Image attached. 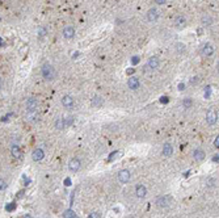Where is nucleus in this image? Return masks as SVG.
Segmentation results:
<instances>
[{
	"instance_id": "1",
	"label": "nucleus",
	"mask_w": 219,
	"mask_h": 218,
	"mask_svg": "<svg viewBox=\"0 0 219 218\" xmlns=\"http://www.w3.org/2000/svg\"><path fill=\"white\" fill-rule=\"evenodd\" d=\"M42 76L45 78L46 80H53L55 76V72H54V68L51 67V65H43L42 66Z\"/></svg>"
},
{
	"instance_id": "2",
	"label": "nucleus",
	"mask_w": 219,
	"mask_h": 218,
	"mask_svg": "<svg viewBox=\"0 0 219 218\" xmlns=\"http://www.w3.org/2000/svg\"><path fill=\"white\" fill-rule=\"evenodd\" d=\"M38 108V100L34 97H30L26 101V109H28V113H36Z\"/></svg>"
},
{
	"instance_id": "3",
	"label": "nucleus",
	"mask_w": 219,
	"mask_h": 218,
	"mask_svg": "<svg viewBox=\"0 0 219 218\" xmlns=\"http://www.w3.org/2000/svg\"><path fill=\"white\" fill-rule=\"evenodd\" d=\"M171 201H172V198L169 196H160V197L156 198V205L162 208H167L168 205L171 204Z\"/></svg>"
},
{
	"instance_id": "4",
	"label": "nucleus",
	"mask_w": 219,
	"mask_h": 218,
	"mask_svg": "<svg viewBox=\"0 0 219 218\" xmlns=\"http://www.w3.org/2000/svg\"><path fill=\"white\" fill-rule=\"evenodd\" d=\"M206 121H207L209 125H214L218 122V113H216L215 111H213V109H210V111L207 112V114H206Z\"/></svg>"
},
{
	"instance_id": "5",
	"label": "nucleus",
	"mask_w": 219,
	"mask_h": 218,
	"mask_svg": "<svg viewBox=\"0 0 219 218\" xmlns=\"http://www.w3.org/2000/svg\"><path fill=\"white\" fill-rule=\"evenodd\" d=\"M131 177V173L129 172L127 170H121L120 172H118V180L122 183V184H126L129 180H130Z\"/></svg>"
},
{
	"instance_id": "6",
	"label": "nucleus",
	"mask_w": 219,
	"mask_h": 218,
	"mask_svg": "<svg viewBox=\"0 0 219 218\" xmlns=\"http://www.w3.org/2000/svg\"><path fill=\"white\" fill-rule=\"evenodd\" d=\"M157 17H159V12H157L156 8H151L150 11L147 12V20L150 21V23H154V21H156Z\"/></svg>"
},
{
	"instance_id": "7",
	"label": "nucleus",
	"mask_w": 219,
	"mask_h": 218,
	"mask_svg": "<svg viewBox=\"0 0 219 218\" xmlns=\"http://www.w3.org/2000/svg\"><path fill=\"white\" fill-rule=\"evenodd\" d=\"M74 36H75V30L72 26H66L63 29V37L66 40H71V38H74Z\"/></svg>"
},
{
	"instance_id": "8",
	"label": "nucleus",
	"mask_w": 219,
	"mask_h": 218,
	"mask_svg": "<svg viewBox=\"0 0 219 218\" xmlns=\"http://www.w3.org/2000/svg\"><path fill=\"white\" fill-rule=\"evenodd\" d=\"M127 85H129V88H131V89H138L139 85H140V82H139L138 78L131 76L130 79H129V82H127Z\"/></svg>"
},
{
	"instance_id": "9",
	"label": "nucleus",
	"mask_w": 219,
	"mask_h": 218,
	"mask_svg": "<svg viewBox=\"0 0 219 218\" xmlns=\"http://www.w3.org/2000/svg\"><path fill=\"white\" fill-rule=\"evenodd\" d=\"M68 168L70 171H72V172H76V171L80 170V160L79 159H71L68 163Z\"/></svg>"
},
{
	"instance_id": "10",
	"label": "nucleus",
	"mask_w": 219,
	"mask_h": 218,
	"mask_svg": "<svg viewBox=\"0 0 219 218\" xmlns=\"http://www.w3.org/2000/svg\"><path fill=\"white\" fill-rule=\"evenodd\" d=\"M135 195L139 198L146 197V195H147V188H146L144 185H137V188H135Z\"/></svg>"
},
{
	"instance_id": "11",
	"label": "nucleus",
	"mask_w": 219,
	"mask_h": 218,
	"mask_svg": "<svg viewBox=\"0 0 219 218\" xmlns=\"http://www.w3.org/2000/svg\"><path fill=\"white\" fill-rule=\"evenodd\" d=\"M43 156H45V154H43V151L41 150V149H36V150L33 151V154H31V158H33V160L34 162L42 160Z\"/></svg>"
},
{
	"instance_id": "12",
	"label": "nucleus",
	"mask_w": 219,
	"mask_h": 218,
	"mask_svg": "<svg viewBox=\"0 0 219 218\" xmlns=\"http://www.w3.org/2000/svg\"><path fill=\"white\" fill-rule=\"evenodd\" d=\"M202 54H203L205 57H210V55L214 54V47L210 43H206V45H203V47H202Z\"/></svg>"
},
{
	"instance_id": "13",
	"label": "nucleus",
	"mask_w": 219,
	"mask_h": 218,
	"mask_svg": "<svg viewBox=\"0 0 219 218\" xmlns=\"http://www.w3.org/2000/svg\"><path fill=\"white\" fill-rule=\"evenodd\" d=\"M185 24H186V20H185V17L181 16V14H180V16H177L176 19H175V26H176V28H179V29L184 28Z\"/></svg>"
},
{
	"instance_id": "14",
	"label": "nucleus",
	"mask_w": 219,
	"mask_h": 218,
	"mask_svg": "<svg viewBox=\"0 0 219 218\" xmlns=\"http://www.w3.org/2000/svg\"><path fill=\"white\" fill-rule=\"evenodd\" d=\"M147 67H150L151 70H155V68L159 67V59H157V57H151L147 62Z\"/></svg>"
},
{
	"instance_id": "15",
	"label": "nucleus",
	"mask_w": 219,
	"mask_h": 218,
	"mask_svg": "<svg viewBox=\"0 0 219 218\" xmlns=\"http://www.w3.org/2000/svg\"><path fill=\"white\" fill-rule=\"evenodd\" d=\"M173 154V147L171 143H164L163 146V155L164 156H171Z\"/></svg>"
},
{
	"instance_id": "16",
	"label": "nucleus",
	"mask_w": 219,
	"mask_h": 218,
	"mask_svg": "<svg viewBox=\"0 0 219 218\" xmlns=\"http://www.w3.org/2000/svg\"><path fill=\"white\" fill-rule=\"evenodd\" d=\"M193 156H194V159H196V160L202 162L203 159H205V153H203V151H202L201 149H197V150H194Z\"/></svg>"
},
{
	"instance_id": "17",
	"label": "nucleus",
	"mask_w": 219,
	"mask_h": 218,
	"mask_svg": "<svg viewBox=\"0 0 219 218\" xmlns=\"http://www.w3.org/2000/svg\"><path fill=\"white\" fill-rule=\"evenodd\" d=\"M62 104H63V107H66V108H71L72 105H74V99H72L71 96H64L62 99Z\"/></svg>"
},
{
	"instance_id": "18",
	"label": "nucleus",
	"mask_w": 219,
	"mask_h": 218,
	"mask_svg": "<svg viewBox=\"0 0 219 218\" xmlns=\"http://www.w3.org/2000/svg\"><path fill=\"white\" fill-rule=\"evenodd\" d=\"M12 155L14 156V158H17V159H21L23 158V153H21V149L18 147V146H12Z\"/></svg>"
},
{
	"instance_id": "19",
	"label": "nucleus",
	"mask_w": 219,
	"mask_h": 218,
	"mask_svg": "<svg viewBox=\"0 0 219 218\" xmlns=\"http://www.w3.org/2000/svg\"><path fill=\"white\" fill-rule=\"evenodd\" d=\"M91 104H92V107L99 108V107H101V105L104 104V99H103V97H100V96H94L93 99H92Z\"/></svg>"
},
{
	"instance_id": "20",
	"label": "nucleus",
	"mask_w": 219,
	"mask_h": 218,
	"mask_svg": "<svg viewBox=\"0 0 219 218\" xmlns=\"http://www.w3.org/2000/svg\"><path fill=\"white\" fill-rule=\"evenodd\" d=\"M55 128H57L58 130H63V129H64V120L58 118L57 122H55Z\"/></svg>"
},
{
	"instance_id": "21",
	"label": "nucleus",
	"mask_w": 219,
	"mask_h": 218,
	"mask_svg": "<svg viewBox=\"0 0 219 218\" xmlns=\"http://www.w3.org/2000/svg\"><path fill=\"white\" fill-rule=\"evenodd\" d=\"M121 154H122V153H121V151H120V150H118V151H114V153H113V154H110V155H109V158H108V160H109V162H113V160H114V159H116V158H118V156H120V155H121Z\"/></svg>"
},
{
	"instance_id": "22",
	"label": "nucleus",
	"mask_w": 219,
	"mask_h": 218,
	"mask_svg": "<svg viewBox=\"0 0 219 218\" xmlns=\"http://www.w3.org/2000/svg\"><path fill=\"white\" fill-rule=\"evenodd\" d=\"M72 215H75L74 210L68 209V210H66V212H64V214H63V217H64V218H71Z\"/></svg>"
},
{
	"instance_id": "23",
	"label": "nucleus",
	"mask_w": 219,
	"mask_h": 218,
	"mask_svg": "<svg viewBox=\"0 0 219 218\" xmlns=\"http://www.w3.org/2000/svg\"><path fill=\"white\" fill-rule=\"evenodd\" d=\"M14 208H16V204H14V202H11V204H8L5 206V210L7 212H12V210H14Z\"/></svg>"
},
{
	"instance_id": "24",
	"label": "nucleus",
	"mask_w": 219,
	"mask_h": 218,
	"mask_svg": "<svg viewBox=\"0 0 219 218\" xmlns=\"http://www.w3.org/2000/svg\"><path fill=\"white\" fill-rule=\"evenodd\" d=\"M184 107L185 108H190L192 107V99H185L184 100Z\"/></svg>"
},
{
	"instance_id": "25",
	"label": "nucleus",
	"mask_w": 219,
	"mask_h": 218,
	"mask_svg": "<svg viewBox=\"0 0 219 218\" xmlns=\"http://www.w3.org/2000/svg\"><path fill=\"white\" fill-rule=\"evenodd\" d=\"M72 124V117H67V118L64 120V128H67V126H70V125Z\"/></svg>"
},
{
	"instance_id": "26",
	"label": "nucleus",
	"mask_w": 219,
	"mask_h": 218,
	"mask_svg": "<svg viewBox=\"0 0 219 218\" xmlns=\"http://www.w3.org/2000/svg\"><path fill=\"white\" fill-rule=\"evenodd\" d=\"M88 218H101V214L97 213V212H93V213H91V214L88 215Z\"/></svg>"
},
{
	"instance_id": "27",
	"label": "nucleus",
	"mask_w": 219,
	"mask_h": 218,
	"mask_svg": "<svg viewBox=\"0 0 219 218\" xmlns=\"http://www.w3.org/2000/svg\"><path fill=\"white\" fill-rule=\"evenodd\" d=\"M5 181H4L3 180V179H0V190H3L4 189V188H5Z\"/></svg>"
},
{
	"instance_id": "28",
	"label": "nucleus",
	"mask_w": 219,
	"mask_h": 218,
	"mask_svg": "<svg viewBox=\"0 0 219 218\" xmlns=\"http://www.w3.org/2000/svg\"><path fill=\"white\" fill-rule=\"evenodd\" d=\"M205 97H206V99H209V97H210V87H206V89H205Z\"/></svg>"
},
{
	"instance_id": "29",
	"label": "nucleus",
	"mask_w": 219,
	"mask_h": 218,
	"mask_svg": "<svg viewBox=\"0 0 219 218\" xmlns=\"http://www.w3.org/2000/svg\"><path fill=\"white\" fill-rule=\"evenodd\" d=\"M131 63H133V65H138V63H139V57H134L133 59H131Z\"/></svg>"
},
{
	"instance_id": "30",
	"label": "nucleus",
	"mask_w": 219,
	"mask_h": 218,
	"mask_svg": "<svg viewBox=\"0 0 219 218\" xmlns=\"http://www.w3.org/2000/svg\"><path fill=\"white\" fill-rule=\"evenodd\" d=\"M202 23H207V24H211V20L209 19V17H203L202 19Z\"/></svg>"
},
{
	"instance_id": "31",
	"label": "nucleus",
	"mask_w": 219,
	"mask_h": 218,
	"mask_svg": "<svg viewBox=\"0 0 219 218\" xmlns=\"http://www.w3.org/2000/svg\"><path fill=\"white\" fill-rule=\"evenodd\" d=\"M160 101H162V102H164V104H167V102L169 101V100H168V97H167V96H163L162 99H160Z\"/></svg>"
},
{
	"instance_id": "32",
	"label": "nucleus",
	"mask_w": 219,
	"mask_h": 218,
	"mask_svg": "<svg viewBox=\"0 0 219 218\" xmlns=\"http://www.w3.org/2000/svg\"><path fill=\"white\" fill-rule=\"evenodd\" d=\"M179 89L180 91H184L185 89V84H184V83H180V84H179Z\"/></svg>"
},
{
	"instance_id": "33",
	"label": "nucleus",
	"mask_w": 219,
	"mask_h": 218,
	"mask_svg": "<svg viewBox=\"0 0 219 218\" xmlns=\"http://www.w3.org/2000/svg\"><path fill=\"white\" fill-rule=\"evenodd\" d=\"M155 1H156V4H160V6H163L165 3V0H155Z\"/></svg>"
},
{
	"instance_id": "34",
	"label": "nucleus",
	"mask_w": 219,
	"mask_h": 218,
	"mask_svg": "<svg viewBox=\"0 0 219 218\" xmlns=\"http://www.w3.org/2000/svg\"><path fill=\"white\" fill-rule=\"evenodd\" d=\"M214 144H215L216 147H218V146H219V137H218V135H216V138H215V142H214Z\"/></svg>"
},
{
	"instance_id": "35",
	"label": "nucleus",
	"mask_w": 219,
	"mask_h": 218,
	"mask_svg": "<svg viewBox=\"0 0 219 218\" xmlns=\"http://www.w3.org/2000/svg\"><path fill=\"white\" fill-rule=\"evenodd\" d=\"M64 184H66V185H71V180H70V179H66V180H64Z\"/></svg>"
},
{
	"instance_id": "36",
	"label": "nucleus",
	"mask_w": 219,
	"mask_h": 218,
	"mask_svg": "<svg viewBox=\"0 0 219 218\" xmlns=\"http://www.w3.org/2000/svg\"><path fill=\"white\" fill-rule=\"evenodd\" d=\"M218 160H219V156H218V155H215V156H214V158H213V162H215V163H218Z\"/></svg>"
},
{
	"instance_id": "37",
	"label": "nucleus",
	"mask_w": 219,
	"mask_h": 218,
	"mask_svg": "<svg viewBox=\"0 0 219 218\" xmlns=\"http://www.w3.org/2000/svg\"><path fill=\"white\" fill-rule=\"evenodd\" d=\"M214 181H215L214 179H210V180H209V185H210V187L211 185H214Z\"/></svg>"
},
{
	"instance_id": "38",
	"label": "nucleus",
	"mask_w": 219,
	"mask_h": 218,
	"mask_svg": "<svg viewBox=\"0 0 219 218\" xmlns=\"http://www.w3.org/2000/svg\"><path fill=\"white\" fill-rule=\"evenodd\" d=\"M133 72H134V68H133V70H131V68H130V70H127V74H133Z\"/></svg>"
},
{
	"instance_id": "39",
	"label": "nucleus",
	"mask_w": 219,
	"mask_h": 218,
	"mask_svg": "<svg viewBox=\"0 0 219 218\" xmlns=\"http://www.w3.org/2000/svg\"><path fill=\"white\" fill-rule=\"evenodd\" d=\"M0 46H3V40L0 38Z\"/></svg>"
},
{
	"instance_id": "40",
	"label": "nucleus",
	"mask_w": 219,
	"mask_h": 218,
	"mask_svg": "<svg viewBox=\"0 0 219 218\" xmlns=\"http://www.w3.org/2000/svg\"><path fill=\"white\" fill-rule=\"evenodd\" d=\"M1 85H3V83H1V79H0V89H1Z\"/></svg>"
},
{
	"instance_id": "41",
	"label": "nucleus",
	"mask_w": 219,
	"mask_h": 218,
	"mask_svg": "<svg viewBox=\"0 0 219 218\" xmlns=\"http://www.w3.org/2000/svg\"><path fill=\"white\" fill-rule=\"evenodd\" d=\"M71 218H79V217H77V215H76V214H75V215H72V217H71Z\"/></svg>"
},
{
	"instance_id": "42",
	"label": "nucleus",
	"mask_w": 219,
	"mask_h": 218,
	"mask_svg": "<svg viewBox=\"0 0 219 218\" xmlns=\"http://www.w3.org/2000/svg\"><path fill=\"white\" fill-rule=\"evenodd\" d=\"M24 218H31V217H30V215L28 214V215H25V217H24Z\"/></svg>"
},
{
	"instance_id": "43",
	"label": "nucleus",
	"mask_w": 219,
	"mask_h": 218,
	"mask_svg": "<svg viewBox=\"0 0 219 218\" xmlns=\"http://www.w3.org/2000/svg\"><path fill=\"white\" fill-rule=\"evenodd\" d=\"M116 1H120V0H116Z\"/></svg>"
}]
</instances>
